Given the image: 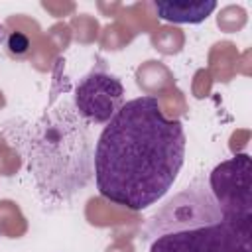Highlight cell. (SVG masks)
<instances>
[{
  "label": "cell",
  "mask_w": 252,
  "mask_h": 252,
  "mask_svg": "<svg viewBox=\"0 0 252 252\" xmlns=\"http://www.w3.org/2000/svg\"><path fill=\"white\" fill-rule=\"evenodd\" d=\"M124 104V85L102 69L89 71L75 87L73 106L87 124H106Z\"/></svg>",
  "instance_id": "cell-5"
},
{
  "label": "cell",
  "mask_w": 252,
  "mask_h": 252,
  "mask_svg": "<svg viewBox=\"0 0 252 252\" xmlns=\"http://www.w3.org/2000/svg\"><path fill=\"white\" fill-rule=\"evenodd\" d=\"M150 252H252V217L220 211L209 185L195 179L144 228Z\"/></svg>",
  "instance_id": "cell-3"
},
{
  "label": "cell",
  "mask_w": 252,
  "mask_h": 252,
  "mask_svg": "<svg viewBox=\"0 0 252 252\" xmlns=\"http://www.w3.org/2000/svg\"><path fill=\"white\" fill-rule=\"evenodd\" d=\"M217 8L213 0H173V2H154V10L159 20L171 24H201L205 22L211 12Z\"/></svg>",
  "instance_id": "cell-6"
},
{
  "label": "cell",
  "mask_w": 252,
  "mask_h": 252,
  "mask_svg": "<svg viewBox=\"0 0 252 252\" xmlns=\"http://www.w3.org/2000/svg\"><path fill=\"white\" fill-rule=\"evenodd\" d=\"M209 189L220 211L234 217H252V165L248 154L220 161L209 175Z\"/></svg>",
  "instance_id": "cell-4"
},
{
  "label": "cell",
  "mask_w": 252,
  "mask_h": 252,
  "mask_svg": "<svg viewBox=\"0 0 252 252\" xmlns=\"http://www.w3.org/2000/svg\"><path fill=\"white\" fill-rule=\"evenodd\" d=\"M6 47L10 51V55L14 57H26L32 49V43H30V37L20 33V32H12L8 37H6Z\"/></svg>",
  "instance_id": "cell-7"
},
{
  "label": "cell",
  "mask_w": 252,
  "mask_h": 252,
  "mask_svg": "<svg viewBox=\"0 0 252 252\" xmlns=\"http://www.w3.org/2000/svg\"><path fill=\"white\" fill-rule=\"evenodd\" d=\"M4 39H6V32H4V26L0 24V43H2Z\"/></svg>",
  "instance_id": "cell-8"
},
{
  "label": "cell",
  "mask_w": 252,
  "mask_h": 252,
  "mask_svg": "<svg viewBox=\"0 0 252 252\" xmlns=\"http://www.w3.org/2000/svg\"><path fill=\"white\" fill-rule=\"evenodd\" d=\"M6 134L26 158L35 189L49 203L69 201L94 175L89 124L75 110L73 98H57V81L43 114L26 126H6Z\"/></svg>",
  "instance_id": "cell-2"
},
{
  "label": "cell",
  "mask_w": 252,
  "mask_h": 252,
  "mask_svg": "<svg viewBox=\"0 0 252 252\" xmlns=\"http://www.w3.org/2000/svg\"><path fill=\"white\" fill-rule=\"evenodd\" d=\"M181 120L167 118L152 94L120 106L94 146V183L114 205L142 211L156 205L175 183L185 159Z\"/></svg>",
  "instance_id": "cell-1"
}]
</instances>
